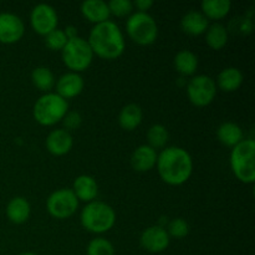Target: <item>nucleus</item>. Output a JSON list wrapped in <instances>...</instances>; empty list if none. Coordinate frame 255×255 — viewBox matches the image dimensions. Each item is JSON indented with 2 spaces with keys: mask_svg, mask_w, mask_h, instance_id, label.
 I'll use <instances>...</instances> for the list:
<instances>
[{
  "mask_svg": "<svg viewBox=\"0 0 255 255\" xmlns=\"http://www.w3.org/2000/svg\"><path fill=\"white\" fill-rule=\"evenodd\" d=\"M189 232V226L184 219L182 218H176L173 221L169 222L168 229H167V233L169 237H173V238H184V237L188 234Z\"/></svg>",
  "mask_w": 255,
  "mask_h": 255,
  "instance_id": "c756f323",
  "label": "nucleus"
},
{
  "mask_svg": "<svg viewBox=\"0 0 255 255\" xmlns=\"http://www.w3.org/2000/svg\"><path fill=\"white\" fill-rule=\"evenodd\" d=\"M107 5H109L110 12L120 17L128 15L133 9V2L129 0H111L107 2Z\"/></svg>",
  "mask_w": 255,
  "mask_h": 255,
  "instance_id": "7c9ffc66",
  "label": "nucleus"
},
{
  "mask_svg": "<svg viewBox=\"0 0 255 255\" xmlns=\"http://www.w3.org/2000/svg\"><path fill=\"white\" fill-rule=\"evenodd\" d=\"M67 110H69V104L66 100L57 94L50 92L35 102L32 115L37 124L42 126H52L64 119L65 115L67 114Z\"/></svg>",
  "mask_w": 255,
  "mask_h": 255,
  "instance_id": "39448f33",
  "label": "nucleus"
},
{
  "mask_svg": "<svg viewBox=\"0 0 255 255\" xmlns=\"http://www.w3.org/2000/svg\"><path fill=\"white\" fill-rule=\"evenodd\" d=\"M85 86L84 79L76 72H67L62 75L56 82L57 95L62 99H72V97L79 96L82 92Z\"/></svg>",
  "mask_w": 255,
  "mask_h": 255,
  "instance_id": "ddd939ff",
  "label": "nucleus"
},
{
  "mask_svg": "<svg viewBox=\"0 0 255 255\" xmlns=\"http://www.w3.org/2000/svg\"><path fill=\"white\" fill-rule=\"evenodd\" d=\"M232 171L237 178L247 184L255 182V142L243 139L233 147L231 153Z\"/></svg>",
  "mask_w": 255,
  "mask_h": 255,
  "instance_id": "7ed1b4c3",
  "label": "nucleus"
},
{
  "mask_svg": "<svg viewBox=\"0 0 255 255\" xmlns=\"http://www.w3.org/2000/svg\"><path fill=\"white\" fill-rule=\"evenodd\" d=\"M157 157L158 154H157L156 149L143 144L134 149L131 157V164L137 172H148L156 166Z\"/></svg>",
  "mask_w": 255,
  "mask_h": 255,
  "instance_id": "2eb2a0df",
  "label": "nucleus"
},
{
  "mask_svg": "<svg viewBox=\"0 0 255 255\" xmlns=\"http://www.w3.org/2000/svg\"><path fill=\"white\" fill-rule=\"evenodd\" d=\"M65 34H66L67 39H74L77 36V30L75 26H67L66 30H64Z\"/></svg>",
  "mask_w": 255,
  "mask_h": 255,
  "instance_id": "72a5a7b5",
  "label": "nucleus"
},
{
  "mask_svg": "<svg viewBox=\"0 0 255 255\" xmlns=\"http://www.w3.org/2000/svg\"><path fill=\"white\" fill-rule=\"evenodd\" d=\"M92 52L106 60H114L125 51L124 34L114 21L96 24L90 32L89 40Z\"/></svg>",
  "mask_w": 255,
  "mask_h": 255,
  "instance_id": "f03ea898",
  "label": "nucleus"
},
{
  "mask_svg": "<svg viewBox=\"0 0 255 255\" xmlns=\"http://www.w3.org/2000/svg\"><path fill=\"white\" fill-rule=\"evenodd\" d=\"M6 216L12 223L22 224L30 217V204L22 197H15L6 207Z\"/></svg>",
  "mask_w": 255,
  "mask_h": 255,
  "instance_id": "6ab92c4d",
  "label": "nucleus"
},
{
  "mask_svg": "<svg viewBox=\"0 0 255 255\" xmlns=\"http://www.w3.org/2000/svg\"><path fill=\"white\" fill-rule=\"evenodd\" d=\"M72 192H74L79 201L90 203V202H94V199L97 197L99 186H97L94 177L82 174V176H79L75 179Z\"/></svg>",
  "mask_w": 255,
  "mask_h": 255,
  "instance_id": "f3484780",
  "label": "nucleus"
},
{
  "mask_svg": "<svg viewBox=\"0 0 255 255\" xmlns=\"http://www.w3.org/2000/svg\"><path fill=\"white\" fill-rule=\"evenodd\" d=\"M187 95L194 106H208L217 95V85L212 77L207 75L194 76L187 85Z\"/></svg>",
  "mask_w": 255,
  "mask_h": 255,
  "instance_id": "6e6552de",
  "label": "nucleus"
},
{
  "mask_svg": "<svg viewBox=\"0 0 255 255\" xmlns=\"http://www.w3.org/2000/svg\"><path fill=\"white\" fill-rule=\"evenodd\" d=\"M74 139L66 129H54L46 138V148L54 156H64L72 148Z\"/></svg>",
  "mask_w": 255,
  "mask_h": 255,
  "instance_id": "4468645a",
  "label": "nucleus"
},
{
  "mask_svg": "<svg viewBox=\"0 0 255 255\" xmlns=\"http://www.w3.org/2000/svg\"><path fill=\"white\" fill-rule=\"evenodd\" d=\"M32 84L41 91H49L55 86V77L51 70L45 66L36 67L31 74Z\"/></svg>",
  "mask_w": 255,
  "mask_h": 255,
  "instance_id": "a878e982",
  "label": "nucleus"
},
{
  "mask_svg": "<svg viewBox=\"0 0 255 255\" xmlns=\"http://www.w3.org/2000/svg\"><path fill=\"white\" fill-rule=\"evenodd\" d=\"M218 139L228 147H234L243 141V131L238 125L233 122H224L217 131Z\"/></svg>",
  "mask_w": 255,
  "mask_h": 255,
  "instance_id": "4be33fe9",
  "label": "nucleus"
},
{
  "mask_svg": "<svg viewBox=\"0 0 255 255\" xmlns=\"http://www.w3.org/2000/svg\"><path fill=\"white\" fill-rule=\"evenodd\" d=\"M79 199L72 189L62 188L55 191L46 201V208L50 216L56 219H66L76 212Z\"/></svg>",
  "mask_w": 255,
  "mask_h": 255,
  "instance_id": "1a4fd4ad",
  "label": "nucleus"
},
{
  "mask_svg": "<svg viewBox=\"0 0 255 255\" xmlns=\"http://www.w3.org/2000/svg\"><path fill=\"white\" fill-rule=\"evenodd\" d=\"M147 138H148L149 147H152L153 149L162 148L168 142L169 134L164 126H162V125H153L148 129V132H147Z\"/></svg>",
  "mask_w": 255,
  "mask_h": 255,
  "instance_id": "bb28decb",
  "label": "nucleus"
},
{
  "mask_svg": "<svg viewBox=\"0 0 255 255\" xmlns=\"http://www.w3.org/2000/svg\"><path fill=\"white\" fill-rule=\"evenodd\" d=\"M242 82H243V74L237 67H227V69H224L218 75V80H217L219 89L226 92H233L238 90L241 87Z\"/></svg>",
  "mask_w": 255,
  "mask_h": 255,
  "instance_id": "412c9836",
  "label": "nucleus"
},
{
  "mask_svg": "<svg viewBox=\"0 0 255 255\" xmlns=\"http://www.w3.org/2000/svg\"><path fill=\"white\" fill-rule=\"evenodd\" d=\"M24 31V22L19 16L10 12L0 14V42L14 44L21 39Z\"/></svg>",
  "mask_w": 255,
  "mask_h": 255,
  "instance_id": "9b49d317",
  "label": "nucleus"
},
{
  "mask_svg": "<svg viewBox=\"0 0 255 255\" xmlns=\"http://www.w3.org/2000/svg\"><path fill=\"white\" fill-rule=\"evenodd\" d=\"M142 109L136 104H129L121 110L119 116L120 126L126 131H133L142 122Z\"/></svg>",
  "mask_w": 255,
  "mask_h": 255,
  "instance_id": "aec40b11",
  "label": "nucleus"
},
{
  "mask_svg": "<svg viewBox=\"0 0 255 255\" xmlns=\"http://www.w3.org/2000/svg\"><path fill=\"white\" fill-rule=\"evenodd\" d=\"M232 2L229 0H204L202 1V14L207 19H223L231 11Z\"/></svg>",
  "mask_w": 255,
  "mask_h": 255,
  "instance_id": "5701e85b",
  "label": "nucleus"
},
{
  "mask_svg": "<svg viewBox=\"0 0 255 255\" xmlns=\"http://www.w3.org/2000/svg\"><path fill=\"white\" fill-rule=\"evenodd\" d=\"M64 121V126L66 128V131H72V129H77L80 127L82 122V117L79 112L76 111H71V112H67L65 115V117L62 119Z\"/></svg>",
  "mask_w": 255,
  "mask_h": 255,
  "instance_id": "2f4dec72",
  "label": "nucleus"
},
{
  "mask_svg": "<svg viewBox=\"0 0 255 255\" xmlns=\"http://www.w3.org/2000/svg\"><path fill=\"white\" fill-rule=\"evenodd\" d=\"M19 255H37V254H35V253H29V252H27V253H21V254H19Z\"/></svg>",
  "mask_w": 255,
  "mask_h": 255,
  "instance_id": "f704fd0d",
  "label": "nucleus"
},
{
  "mask_svg": "<svg viewBox=\"0 0 255 255\" xmlns=\"http://www.w3.org/2000/svg\"><path fill=\"white\" fill-rule=\"evenodd\" d=\"M30 21H31L32 29L37 34L46 36L47 34L57 29L59 17H57L56 10L51 5L39 4L32 9Z\"/></svg>",
  "mask_w": 255,
  "mask_h": 255,
  "instance_id": "9d476101",
  "label": "nucleus"
},
{
  "mask_svg": "<svg viewBox=\"0 0 255 255\" xmlns=\"http://www.w3.org/2000/svg\"><path fill=\"white\" fill-rule=\"evenodd\" d=\"M87 255H115V248L107 239H92L87 247Z\"/></svg>",
  "mask_w": 255,
  "mask_h": 255,
  "instance_id": "cd10ccee",
  "label": "nucleus"
},
{
  "mask_svg": "<svg viewBox=\"0 0 255 255\" xmlns=\"http://www.w3.org/2000/svg\"><path fill=\"white\" fill-rule=\"evenodd\" d=\"M141 246L151 253H161L169 246V236L161 226L147 228L141 236Z\"/></svg>",
  "mask_w": 255,
  "mask_h": 255,
  "instance_id": "f8f14e48",
  "label": "nucleus"
},
{
  "mask_svg": "<svg viewBox=\"0 0 255 255\" xmlns=\"http://www.w3.org/2000/svg\"><path fill=\"white\" fill-rule=\"evenodd\" d=\"M67 36L65 34L64 30L55 29L54 31H51L50 34L46 35V46L49 47L50 50H62L64 46L67 42Z\"/></svg>",
  "mask_w": 255,
  "mask_h": 255,
  "instance_id": "c85d7f7f",
  "label": "nucleus"
},
{
  "mask_svg": "<svg viewBox=\"0 0 255 255\" xmlns=\"http://www.w3.org/2000/svg\"><path fill=\"white\" fill-rule=\"evenodd\" d=\"M62 51L64 64L74 72H81L89 69L94 59V52L87 40L76 36L67 40Z\"/></svg>",
  "mask_w": 255,
  "mask_h": 255,
  "instance_id": "423d86ee",
  "label": "nucleus"
},
{
  "mask_svg": "<svg viewBox=\"0 0 255 255\" xmlns=\"http://www.w3.org/2000/svg\"><path fill=\"white\" fill-rule=\"evenodd\" d=\"M181 26L184 32L193 36H198L208 29V19L197 10H191L187 12L181 20Z\"/></svg>",
  "mask_w": 255,
  "mask_h": 255,
  "instance_id": "a211bd4d",
  "label": "nucleus"
},
{
  "mask_svg": "<svg viewBox=\"0 0 255 255\" xmlns=\"http://www.w3.org/2000/svg\"><path fill=\"white\" fill-rule=\"evenodd\" d=\"M206 41L213 50H221L228 42V31L222 24H213L207 29Z\"/></svg>",
  "mask_w": 255,
  "mask_h": 255,
  "instance_id": "393cba45",
  "label": "nucleus"
},
{
  "mask_svg": "<svg viewBox=\"0 0 255 255\" xmlns=\"http://www.w3.org/2000/svg\"><path fill=\"white\" fill-rule=\"evenodd\" d=\"M81 12L89 21L94 24L107 21L111 15L109 5L102 0H86L81 4Z\"/></svg>",
  "mask_w": 255,
  "mask_h": 255,
  "instance_id": "dca6fc26",
  "label": "nucleus"
},
{
  "mask_svg": "<svg viewBox=\"0 0 255 255\" xmlns=\"http://www.w3.org/2000/svg\"><path fill=\"white\" fill-rule=\"evenodd\" d=\"M174 66L179 74L189 76L196 72L197 67H198V59H197L196 54L189 50H181L174 57Z\"/></svg>",
  "mask_w": 255,
  "mask_h": 255,
  "instance_id": "b1692460",
  "label": "nucleus"
},
{
  "mask_svg": "<svg viewBox=\"0 0 255 255\" xmlns=\"http://www.w3.org/2000/svg\"><path fill=\"white\" fill-rule=\"evenodd\" d=\"M152 5H153L152 0H136L133 2V6H136L139 12H146V10H148Z\"/></svg>",
  "mask_w": 255,
  "mask_h": 255,
  "instance_id": "473e14b6",
  "label": "nucleus"
},
{
  "mask_svg": "<svg viewBox=\"0 0 255 255\" xmlns=\"http://www.w3.org/2000/svg\"><path fill=\"white\" fill-rule=\"evenodd\" d=\"M116 213L104 202H90L81 212V224L91 233H106L114 227Z\"/></svg>",
  "mask_w": 255,
  "mask_h": 255,
  "instance_id": "20e7f679",
  "label": "nucleus"
},
{
  "mask_svg": "<svg viewBox=\"0 0 255 255\" xmlns=\"http://www.w3.org/2000/svg\"><path fill=\"white\" fill-rule=\"evenodd\" d=\"M127 34L138 45H151L158 36V26L153 17L147 12H134L126 21Z\"/></svg>",
  "mask_w": 255,
  "mask_h": 255,
  "instance_id": "0eeeda50",
  "label": "nucleus"
},
{
  "mask_svg": "<svg viewBox=\"0 0 255 255\" xmlns=\"http://www.w3.org/2000/svg\"><path fill=\"white\" fill-rule=\"evenodd\" d=\"M156 166L159 176L167 184L181 186L191 177L193 162L186 149L181 147H168L157 157Z\"/></svg>",
  "mask_w": 255,
  "mask_h": 255,
  "instance_id": "f257e3e1",
  "label": "nucleus"
}]
</instances>
